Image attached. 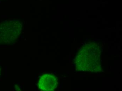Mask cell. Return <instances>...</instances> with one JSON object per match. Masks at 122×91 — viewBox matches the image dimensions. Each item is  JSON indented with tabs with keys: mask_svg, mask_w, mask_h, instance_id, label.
Listing matches in <instances>:
<instances>
[{
	"mask_svg": "<svg viewBox=\"0 0 122 91\" xmlns=\"http://www.w3.org/2000/svg\"></svg>",
	"mask_w": 122,
	"mask_h": 91,
	"instance_id": "3957f363",
	"label": "cell"
},
{
	"mask_svg": "<svg viewBox=\"0 0 122 91\" xmlns=\"http://www.w3.org/2000/svg\"><path fill=\"white\" fill-rule=\"evenodd\" d=\"M3 28H0V37L6 38V40L12 41L15 40L21 32L22 25L19 20H11L2 25Z\"/></svg>",
	"mask_w": 122,
	"mask_h": 91,
	"instance_id": "6da1fadb",
	"label": "cell"
},
{
	"mask_svg": "<svg viewBox=\"0 0 122 91\" xmlns=\"http://www.w3.org/2000/svg\"><path fill=\"white\" fill-rule=\"evenodd\" d=\"M58 84L57 77L50 74L43 75L38 82L39 89L43 91H53L57 87Z\"/></svg>",
	"mask_w": 122,
	"mask_h": 91,
	"instance_id": "7a4b0ae2",
	"label": "cell"
}]
</instances>
